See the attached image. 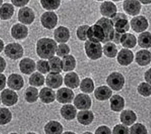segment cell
<instances>
[{"mask_svg":"<svg viewBox=\"0 0 151 134\" xmlns=\"http://www.w3.org/2000/svg\"><path fill=\"white\" fill-rule=\"evenodd\" d=\"M58 48L57 44L52 39L43 38L37 44V52L42 58L49 59L54 56Z\"/></svg>","mask_w":151,"mask_h":134,"instance_id":"cell-1","label":"cell"},{"mask_svg":"<svg viewBox=\"0 0 151 134\" xmlns=\"http://www.w3.org/2000/svg\"><path fill=\"white\" fill-rule=\"evenodd\" d=\"M115 27V30L118 32L125 33L129 29L128 18L123 13H116L111 20Z\"/></svg>","mask_w":151,"mask_h":134,"instance_id":"cell-2","label":"cell"},{"mask_svg":"<svg viewBox=\"0 0 151 134\" xmlns=\"http://www.w3.org/2000/svg\"><path fill=\"white\" fill-rule=\"evenodd\" d=\"M85 48L87 56L92 60H97L102 57V46L99 42L87 40L85 44Z\"/></svg>","mask_w":151,"mask_h":134,"instance_id":"cell-3","label":"cell"},{"mask_svg":"<svg viewBox=\"0 0 151 134\" xmlns=\"http://www.w3.org/2000/svg\"><path fill=\"white\" fill-rule=\"evenodd\" d=\"M96 24L100 25L104 32L105 38L102 42L104 43L107 42L112 41L115 30L114 29L113 24L111 20L103 17L99 19Z\"/></svg>","mask_w":151,"mask_h":134,"instance_id":"cell-4","label":"cell"},{"mask_svg":"<svg viewBox=\"0 0 151 134\" xmlns=\"http://www.w3.org/2000/svg\"><path fill=\"white\" fill-rule=\"evenodd\" d=\"M87 36L88 40L95 42H102L105 38L103 29L97 24L89 27L87 33Z\"/></svg>","mask_w":151,"mask_h":134,"instance_id":"cell-5","label":"cell"},{"mask_svg":"<svg viewBox=\"0 0 151 134\" xmlns=\"http://www.w3.org/2000/svg\"><path fill=\"white\" fill-rule=\"evenodd\" d=\"M107 83L113 90L119 91L122 89L125 83V79L120 73L115 72L108 76Z\"/></svg>","mask_w":151,"mask_h":134,"instance_id":"cell-6","label":"cell"},{"mask_svg":"<svg viewBox=\"0 0 151 134\" xmlns=\"http://www.w3.org/2000/svg\"><path fill=\"white\" fill-rule=\"evenodd\" d=\"M4 52L8 57L17 60L22 56L23 49L22 46L18 43H11L5 47Z\"/></svg>","mask_w":151,"mask_h":134,"instance_id":"cell-7","label":"cell"},{"mask_svg":"<svg viewBox=\"0 0 151 134\" xmlns=\"http://www.w3.org/2000/svg\"><path fill=\"white\" fill-rule=\"evenodd\" d=\"M124 11L131 16H136L141 11V4L138 0H125L123 3Z\"/></svg>","mask_w":151,"mask_h":134,"instance_id":"cell-8","label":"cell"},{"mask_svg":"<svg viewBox=\"0 0 151 134\" xmlns=\"http://www.w3.org/2000/svg\"><path fill=\"white\" fill-rule=\"evenodd\" d=\"M41 22L45 28L51 29L56 26L58 23V16L53 12H46L42 16Z\"/></svg>","mask_w":151,"mask_h":134,"instance_id":"cell-9","label":"cell"},{"mask_svg":"<svg viewBox=\"0 0 151 134\" xmlns=\"http://www.w3.org/2000/svg\"><path fill=\"white\" fill-rule=\"evenodd\" d=\"M130 23L132 29L137 33L145 31L148 27L147 20L143 16H138L134 17L132 19Z\"/></svg>","mask_w":151,"mask_h":134,"instance_id":"cell-10","label":"cell"},{"mask_svg":"<svg viewBox=\"0 0 151 134\" xmlns=\"http://www.w3.org/2000/svg\"><path fill=\"white\" fill-rule=\"evenodd\" d=\"M35 18L33 11L29 7L21 8L18 13L19 21L25 24H30L34 21Z\"/></svg>","mask_w":151,"mask_h":134,"instance_id":"cell-11","label":"cell"},{"mask_svg":"<svg viewBox=\"0 0 151 134\" xmlns=\"http://www.w3.org/2000/svg\"><path fill=\"white\" fill-rule=\"evenodd\" d=\"M74 104L78 109H89L91 106V99L86 94H78L75 99Z\"/></svg>","mask_w":151,"mask_h":134,"instance_id":"cell-12","label":"cell"},{"mask_svg":"<svg viewBox=\"0 0 151 134\" xmlns=\"http://www.w3.org/2000/svg\"><path fill=\"white\" fill-rule=\"evenodd\" d=\"M74 97V94L73 91L67 88L59 89L56 95V99L58 102L62 103L71 102Z\"/></svg>","mask_w":151,"mask_h":134,"instance_id":"cell-13","label":"cell"},{"mask_svg":"<svg viewBox=\"0 0 151 134\" xmlns=\"http://www.w3.org/2000/svg\"><path fill=\"white\" fill-rule=\"evenodd\" d=\"M1 97L3 103L9 106L16 104L18 100V96L17 93L9 89H6L3 91Z\"/></svg>","mask_w":151,"mask_h":134,"instance_id":"cell-14","label":"cell"},{"mask_svg":"<svg viewBox=\"0 0 151 134\" xmlns=\"http://www.w3.org/2000/svg\"><path fill=\"white\" fill-rule=\"evenodd\" d=\"M46 84L52 89H56L60 87L63 83V77L61 75L58 73H49L46 77Z\"/></svg>","mask_w":151,"mask_h":134,"instance_id":"cell-15","label":"cell"},{"mask_svg":"<svg viewBox=\"0 0 151 134\" xmlns=\"http://www.w3.org/2000/svg\"><path fill=\"white\" fill-rule=\"evenodd\" d=\"M100 11L103 16L112 18L116 14L117 9L113 3L110 1H105L101 5Z\"/></svg>","mask_w":151,"mask_h":134,"instance_id":"cell-16","label":"cell"},{"mask_svg":"<svg viewBox=\"0 0 151 134\" xmlns=\"http://www.w3.org/2000/svg\"><path fill=\"white\" fill-rule=\"evenodd\" d=\"M133 54L132 51L123 49L119 52L117 56V61L122 65H128L132 63L133 59Z\"/></svg>","mask_w":151,"mask_h":134,"instance_id":"cell-17","label":"cell"},{"mask_svg":"<svg viewBox=\"0 0 151 134\" xmlns=\"http://www.w3.org/2000/svg\"><path fill=\"white\" fill-rule=\"evenodd\" d=\"M12 36L16 39H23L27 36L28 29L22 24H16L12 27L11 30Z\"/></svg>","mask_w":151,"mask_h":134,"instance_id":"cell-18","label":"cell"},{"mask_svg":"<svg viewBox=\"0 0 151 134\" xmlns=\"http://www.w3.org/2000/svg\"><path fill=\"white\" fill-rule=\"evenodd\" d=\"M55 40L59 43H65L69 39L70 33L67 27H60L55 30L54 32Z\"/></svg>","mask_w":151,"mask_h":134,"instance_id":"cell-19","label":"cell"},{"mask_svg":"<svg viewBox=\"0 0 151 134\" xmlns=\"http://www.w3.org/2000/svg\"><path fill=\"white\" fill-rule=\"evenodd\" d=\"M8 86L11 89L19 90L23 87L24 81L21 76L18 74H12L8 79Z\"/></svg>","mask_w":151,"mask_h":134,"instance_id":"cell-20","label":"cell"},{"mask_svg":"<svg viewBox=\"0 0 151 134\" xmlns=\"http://www.w3.org/2000/svg\"><path fill=\"white\" fill-rule=\"evenodd\" d=\"M19 65L20 70L25 74H30L35 69V63L30 59H24L21 60Z\"/></svg>","mask_w":151,"mask_h":134,"instance_id":"cell-21","label":"cell"},{"mask_svg":"<svg viewBox=\"0 0 151 134\" xmlns=\"http://www.w3.org/2000/svg\"><path fill=\"white\" fill-rule=\"evenodd\" d=\"M151 53L147 50H141L137 52L136 57V61L141 66L147 65L150 63Z\"/></svg>","mask_w":151,"mask_h":134,"instance_id":"cell-22","label":"cell"},{"mask_svg":"<svg viewBox=\"0 0 151 134\" xmlns=\"http://www.w3.org/2000/svg\"><path fill=\"white\" fill-rule=\"evenodd\" d=\"M112 95V90L106 86H102L97 87L94 92L95 97L100 100H108Z\"/></svg>","mask_w":151,"mask_h":134,"instance_id":"cell-23","label":"cell"},{"mask_svg":"<svg viewBox=\"0 0 151 134\" xmlns=\"http://www.w3.org/2000/svg\"><path fill=\"white\" fill-rule=\"evenodd\" d=\"M40 98L42 102L45 103L52 102L55 99V93L52 89L45 87L40 93Z\"/></svg>","mask_w":151,"mask_h":134,"instance_id":"cell-24","label":"cell"},{"mask_svg":"<svg viewBox=\"0 0 151 134\" xmlns=\"http://www.w3.org/2000/svg\"><path fill=\"white\" fill-rule=\"evenodd\" d=\"M77 119L81 124L85 125H89L93 120V114L91 111H81L77 115Z\"/></svg>","mask_w":151,"mask_h":134,"instance_id":"cell-25","label":"cell"},{"mask_svg":"<svg viewBox=\"0 0 151 134\" xmlns=\"http://www.w3.org/2000/svg\"><path fill=\"white\" fill-rule=\"evenodd\" d=\"M65 83L68 87L75 89L80 85V80L78 75L74 72L68 73L65 77Z\"/></svg>","mask_w":151,"mask_h":134,"instance_id":"cell-26","label":"cell"},{"mask_svg":"<svg viewBox=\"0 0 151 134\" xmlns=\"http://www.w3.org/2000/svg\"><path fill=\"white\" fill-rule=\"evenodd\" d=\"M77 110L72 105H65L61 109V114L64 118L66 120H73L75 118Z\"/></svg>","mask_w":151,"mask_h":134,"instance_id":"cell-27","label":"cell"},{"mask_svg":"<svg viewBox=\"0 0 151 134\" xmlns=\"http://www.w3.org/2000/svg\"><path fill=\"white\" fill-rule=\"evenodd\" d=\"M136 119L135 113L131 110H125L122 112L120 115L121 122L125 125H131L135 122Z\"/></svg>","mask_w":151,"mask_h":134,"instance_id":"cell-28","label":"cell"},{"mask_svg":"<svg viewBox=\"0 0 151 134\" xmlns=\"http://www.w3.org/2000/svg\"><path fill=\"white\" fill-rule=\"evenodd\" d=\"M45 131L46 134H59L62 133V125L56 121H51L45 125Z\"/></svg>","mask_w":151,"mask_h":134,"instance_id":"cell-29","label":"cell"},{"mask_svg":"<svg viewBox=\"0 0 151 134\" xmlns=\"http://www.w3.org/2000/svg\"><path fill=\"white\" fill-rule=\"evenodd\" d=\"M111 108L113 111L120 112L124 108V100L119 95H114L110 100Z\"/></svg>","mask_w":151,"mask_h":134,"instance_id":"cell-30","label":"cell"},{"mask_svg":"<svg viewBox=\"0 0 151 134\" xmlns=\"http://www.w3.org/2000/svg\"><path fill=\"white\" fill-rule=\"evenodd\" d=\"M76 67V60L75 58L71 55L64 56L62 61V67L64 71L73 70Z\"/></svg>","mask_w":151,"mask_h":134,"instance_id":"cell-31","label":"cell"},{"mask_svg":"<svg viewBox=\"0 0 151 134\" xmlns=\"http://www.w3.org/2000/svg\"><path fill=\"white\" fill-rule=\"evenodd\" d=\"M121 44L123 47L132 48L135 46L137 40L135 37L130 33L123 34L121 39Z\"/></svg>","mask_w":151,"mask_h":134,"instance_id":"cell-32","label":"cell"},{"mask_svg":"<svg viewBox=\"0 0 151 134\" xmlns=\"http://www.w3.org/2000/svg\"><path fill=\"white\" fill-rule=\"evenodd\" d=\"M14 12L13 5L9 4H4L0 8V18L3 20L9 19L12 17Z\"/></svg>","mask_w":151,"mask_h":134,"instance_id":"cell-33","label":"cell"},{"mask_svg":"<svg viewBox=\"0 0 151 134\" xmlns=\"http://www.w3.org/2000/svg\"><path fill=\"white\" fill-rule=\"evenodd\" d=\"M138 44L143 48L151 47V34L148 32H145L139 35L138 37Z\"/></svg>","mask_w":151,"mask_h":134,"instance_id":"cell-34","label":"cell"},{"mask_svg":"<svg viewBox=\"0 0 151 134\" xmlns=\"http://www.w3.org/2000/svg\"><path fill=\"white\" fill-rule=\"evenodd\" d=\"M50 71L52 73H59L61 72L62 61L58 57H52L49 59L48 62Z\"/></svg>","mask_w":151,"mask_h":134,"instance_id":"cell-35","label":"cell"},{"mask_svg":"<svg viewBox=\"0 0 151 134\" xmlns=\"http://www.w3.org/2000/svg\"><path fill=\"white\" fill-rule=\"evenodd\" d=\"M38 98V90L35 87H29L27 89L25 93V99L29 102H35Z\"/></svg>","mask_w":151,"mask_h":134,"instance_id":"cell-36","label":"cell"},{"mask_svg":"<svg viewBox=\"0 0 151 134\" xmlns=\"http://www.w3.org/2000/svg\"><path fill=\"white\" fill-rule=\"evenodd\" d=\"M29 83L32 86L40 87L45 83V77L40 73H34L29 79Z\"/></svg>","mask_w":151,"mask_h":134,"instance_id":"cell-37","label":"cell"},{"mask_svg":"<svg viewBox=\"0 0 151 134\" xmlns=\"http://www.w3.org/2000/svg\"><path fill=\"white\" fill-rule=\"evenodd\" d=\"M94 84L93 81L90 78H85L81 83L80 88L84 92L90 93L93 91Z\"/></svg>","mask_w":151,"mask_h":134,"instance_id":"cell-38","label":"cell"},{"mask_svg":"<svg viewBox=\"0 0 151 134\" xmlns=\"http://www.w3.org/2000/svg\"><path fill=\"white\" fill-rule=\"evenodd\" d=\"M12 114L6 108H0V125H4L10 122Z\"/></svg>","mask_w":151,"mask_h":134,"instance_id":"cell-39","label":"cell"},{"mask_svg":"<svg viewBox=\"0 0 151 134\" xmlns=\"http://www.w3.org/2000/svg\"><path fill=\"white\" fill-rule=\"evenodd\" d=\"M104 54L108 57H115L117 54V51L116 45L112 43H107L103 48Z\"/></svg>","mask_w":151,"mask_h":134,"instance_id":"cell-40","label":"cell"},{"mask_svg":"<svg viewBox=\"0 0 151 134\" xmlns=\"http://www.w3.org/2000/svg\"><path fill=\"white\" fill-rule=\"evenodd\" d=\"M42 6L47 10H55L58 8L60 0H41Z\"/></svg>","mask_w":151,"mask_h":134,"instance_id":"cell-41","label":"cell"},{"mask_svg":"<svg viewBox=\"0 0 151 134\" xmlns=\"http://www.w3.org/2000/svg\"><path fill=\"white\" fill-rule=\"evenodd\" d=\"M138 91L143 96H149L151 94V86L146 83H142L138 86Z\"/></svg>","mask_w":151,"mask_h":134,"instance_id":"cell-42","label":"cell"},{"mask_svg":"<svg viewBox=\"0 0 151 134\" xmlns=\"http://www.w3.org/2000/svg\"><path fill=\"white\" fill-rule=\"evenodd\" d=\"M89 27H90L87 25H83L78 27L77 30V34L79 39L83 41L87 39V33Z\"/></svg>","mask_w":151,"mask_h":134,"instance_id":"cell-43","label":"cell"},{"mask_svg":"<svg viewBox=\"0 0 151 134\" xmlns=\"http://www.w3.org/2000/svg\"><path fill=\"white\" fill-rule=\"evenodd\" d=\"M37 68L38 70L42 74H46L50 71L48 62L44 60H40L37 62Z\"/></svg>","mask_w":151,"mask_h":134,"instance_id":"cell-44","label":"cell"},{"mask_svg":"<svg viewBox=\"0 0 151 134\" xmlns=\"http://www.w3.org/2000/svg\"><path fill=\"white\" fill-rule=\"evenodd\" d=\"M147 130L144 125L141 124H135L130 128V134H147Z\"/></svg>","mask_w":151,"mask_h":134,"instance_id":"cell-45","label":"cell"},{"mask_svg":"<svg viewBox=\"0 0 151 134\" xmlns=\"http://www.w3.org/2000/svg\"><path fill=\"white\" fill-rule=\"evenodd\" d=\"M70 49L67 45L62 44L58 46L56 49V54L60 57H63L69 54Z\"/></svg>","mask_w":151,"mask_h":134,"instance_id":"cell-46","label":"cell"},{"mask_svg":"<svg viewBox=\"0 0 151 134\" xmlns=\"http://www.w3.org/2000/svg\"><path fill=\"white\" fill-rule=\"evenodd\" d=\"M113 134H127L129 133V129L128 128L122 125H116L114 128Z\"/></svg>","mask_w":151,"mask_h":134,"instance_id":"cell-47","label":"cell"},{"mask_svg":"<svg viewBox=\"0 0 151 134\" xmlns=\"http://www.w3.org/2000/svg\"><path fill=\"white\" fill-rule=\"evenodd\" d=\"M110 129L106 126H100L97 129L95 134H111Z\"/></svg>","mask_w":151,"mask_h":134,"instance_id":"cell-48","label":"cell"},{"mask_svg":"<svg viewBox=\"0 0 151 134\" xmlns=\"http://www.w3.org/2000/svg\"><path fill=\"white\" fill-rule=\"evenodd\" d=\"M124 33L118 32L116 30H115L114 33L113 38L112 39V41L116 44H119L121 42V38Z\"/></svg>","mask_w":151,"mask_h":134,"instance_id":"cell-49","label":"cell"},{"mask_svg":"<svg viewBox=\"0 0 151 134\" xmlns=\"http://www.w3.org/2000/svg\"><path fill=\"white\" fill-rule=\"evenodd\" d=\"M11 1L16 6L22 7L27 4L29 0H11Z\"/></svg>","mask_w":151,"mask_h":134,"instance_id":"cell-50","label":"cell"},{"mask_svg":"<svg viewBox=\"0 0 151 134\" xmlns=\"http://www.w3.org/2000/svg\"><path fill=\"white\" fill-rule=\"evenodd\" d=\"M6 84V77L4 75L0 74V90L4 89Z\"/></svg>","mask_w":151,"mask_h":134,"instance_id":"cell-51","label":"cell"},{"mask_svg":"<svg viewBox=\"0 0 151 134\" xmlns=\"http://www.w3.org/2000/svg\"><path fill=\"white\" fill-rule=\"evenodd\" d=\"M145 79L147 82L151 84V68L145 73Z\"/></svg>","mask_w":151,"mask_h":134,"instance_id":"cell-52","label":"cell"},{"mask_svg":"<svg viewBox=\"0 0 151 134\" xmlns=\"http://www.w3.org/2000/svg\"><path fill=\"white\" fill-rule=\"evenodd\" d=\"M5 66H6V63L5 61L3 58L0 56V73L4 71Z\"/></svg>","mask_w":151,"mask_h":134,"instance_id":"cell-53","label":"cell"},{"mask_svg":"<svg viewBox=\"0 0 151 134\" xmlns=\"http://www.w3.org/2000/svg\"><path fill=\"white\" fill-rule=\"evenodd\" d=\"M139 1L143 4H150L151 3V0H139Z\"/></svg>","mask_w":151,"mask_h":134,"instance_id":"cell-54","label":"cell"},{"mask_svg":"<svg viewBox=\"0 0 151 134\" xmlns=\"http://www.w3.org/2000/svg\"><path fill=\"white\" fill-rule=\"evenodd\" d=\"M4 42L1 39H0V52H1V51L3 50V48H4Z\"/></svg>","mask_w":151,"mask_h":134,"instance_id":"cell-55","label":"cell"},{"mask_svg":"<svg viewBox=\"0 0 151 134\" xmlns=\"http://www.w3.org/2000/svg\"><path fill=\"white\" fill-rule=\"evenodd\" d=\"M3 3V0H0V6Z\"/></svg>","mask_w":151,"mask_h":134,"instance_id":"cell-56","label":"cell"},{"mask_svg":"<svg viewBox=\"0 0 151 134\" xmlns=\"http://www.w3.org/2000/svg\"><path fill=\"white\" fill-rule=\"evenodd\" d=\"M113 1H122V0H113Z\"/></svg>","mask_w":151,"mask_h":134,"instance_id":"cell-57","label":"cell"},{"mask_svg":"<svg viewBox=\"0 0 151 134\" xmlns=\"http://www.w3.org/2000/svg\"><path fill=\"white\" fill-rule=\"evenodd\" d=\"M97 1H103V0H97Z\"/></svg>","mask_w":151,"mask_h":134,"instance_id":"cell-58","label":"cell"},{"mask_svg":"<svg viewBox=\"0 0 151 134\" xmlns=\"http://www.w3.org/2000/svg\"></svg>","mask_w":151,"mask_h":134,"instance_id":"cell-59","label":"cell"}]
</instances>
